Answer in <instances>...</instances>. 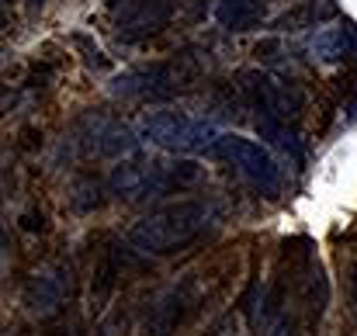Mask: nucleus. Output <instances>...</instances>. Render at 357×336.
I'll use <instances>...</instances> for the list:
<instances>
[{"instance_id":"nucleus-17","label":"nucleus","mask_w":357,"mask_h":336,"mask_svg":"<svg viewBox=\"0 0 357 336\" xmlns=\"http://www.w3.org/2000/svg\"><path fill=\"white\" fill-rule=\"evenodd\" d=\"M354 302H357V270H354Z\"/></svg>"},{"instance_id":"nucleus-7","label":"nucleus","mask_w":357,"mask_h":336,"mask_svg":"<svg viewBox=\"0 0 357 336\" xmlns=\"http://www.w3.org/2000/svg\"><path fill=\"white\" fill-rule=\"evenodd\" d=\"M70 295V270L63 264H49L42 270H35L24 284V305L31 316H56L63 309Z\"/></svg>"},{"instance_id":"nucleus-13","label":"nucleus","mask_w":357,"mask_h":336,"mask_svg":"<svg viewBox=\"0 0 357 336\" xmlns=\"http://www.w3.org/2000/svg\"><path fill=\"white\" fill-rule=\"evenodd\" d=\"M98 181H91V177H80V181H73V188H70V205L77 208V212H91V208H98Z\"/></svg>"},{"instance_id":"nucleus-11","label":"nucleus","mask_w":357,"mask_h":336,"mask_svg":"<svg viewBox=\"0 0 357 336\" xmlns=\"http://www.w3.org/2000/svg\"><path fill=\"white\" fill-rule=\"evenodd\" d=\"M257 132H260L264 139H271L274 146H281L295 163H302V146H298L295 132L288 128V121H281V118H274V114H257Z\"/></svg>"},{"instance_id":"nucleus-2","label":"nucleus","mask_w":357,"mask_h":336,"mask_svg":"<svg viewBox=\"0 0 357 336\" xmlns=\"http://www.w3.org/2000/svg\"><path fill=\"white\" fill-rule=\"evenodd\" d=\"M198 177H202V170L191 160H177V163H146V160H135V163H121V167L112 170L108 188L121 201H142V198L167 194L174 188H188Z\"/></svg>"},{"instance_id":"nucleus-3","label":"nucleus","mask_w":357,"mask_h":336,"mask_svg":"<svg viewBox=\"0 0 357 336\" xmlns=\"http://www.w3.org/2000/svg\"><path fill=\"white\" fill-rule=\"evenodd\" d=\"M198 73H202V59L195 52H181L170 63H153V66H142V70L119 73L108 84V91L115 98H170L181 87L195 84Z\"/></svg>"},{"instance_id":"nucleus-18","label":"nucleus","mask_w":357,"mask_h":336,"mask_svg":"<svg viewBox=\"0 0 357 336\" xmlns=\"http://www.w3.org/2000/svg\"><path fill=\"white\" fill-rule=\"evenodd\" d=\"M31 3H45V0H31Z\"/></svg>"},{"instance_id":"nucleus-10","label":"nucleus","mask_w":357,"mask_h":336,"mask_svg":"<svg viewBox=\"0 0 357 336\" xmlns=\"http://www.w3.org/2000/svg\"><path fill=\"white\" fill-rule=\"evenodd\" d=\"M91 146L101 153V156H128V153H135V135H132V128L128 125H121V121H112V118H101L98 121V128L91 132Z\"/></svg>"},{"instance_id":"nucleus-1","label":"nucleus","mask_w":357,"mask_h":336,"mask_svg":"<svg viewBox=\"0 0 357 336\" xmlns=\"http://www.w3.org/2000/svg\"><path fill=\"white\" fill-rule=\"evenodd\" d=\"M208 225H212V208L205 201H174L128 225V243L142 253L163 257L191 246Z\"/></svg>"},{"instance_id":"nucleus-15","label":"nucleus","mask_w":357,"mask_h":336,"mask_svg":"<svg viewBox=\"0 0 357 336\" xmlns=\"http://www.w3.org/2000/svg\"><path fill=\"white\" fill-rule=\"evenodd\" d=\"M271 336H298V323H295L291 316H281L278 326L271 330Z\"/></svg>"},{"instance_id":"nucleus-8","label":"nucleus","mask_w":357,"mask_h":336,"mask_svg":"<svg viewBox=\"0 0 357 336\" xmlns=\"http://www.w3.org/2000/svg\"><path fill=\"white\" fill-rule=\"evenodd\" d=\"M239 84H243L246 98L253 101V108H257L260 114H274V118L288 121V118H295L298 108H302V98H298L291 87L274 84V80H271L267 73H260V70H246V73H239Z\"/></svg>"},{"instance_id":"nucleus-16","label":"nucleus","mask_w":357,"mask_h":336,"mask_svg":"<svg viewBox=\"0 0 357 336\" xmlns=\"http://www.w3.org/2000/svg\"><path fill=\"white\" fill-rule=\"evenodd\" d=\"M191 10H195V17H202L205 14V0H191Z\"/></svg>"},{"instance_id":"nucleus-12","label":"nucleus","mask_w":357,"mask_h":336,"mask_svg":"<svg viewBox=\"0 0 357 336\" xmlns=\"http://www.w3.org/2000/svg\"><path fill=\"white\" fill-rule=\"evenodd\" d=\"M347 49H351V31L347 28H323L312 38V52L323 63H340L347 56Z\"/></svg>"},{"instance_id":"nucleus-5","label":"nucleus","mask_w":357,"mask_h":336,"mask_svg":"<svg viewBox=\"0 0 357 336\" xmlns=\"http://www.w3.org/2000/svg\"><path fill=\"white\" fill-rule=\"evenodd\" d=\"M212 153H219L226 163H233L239 174L246 181H253L267 198H278V191H281V170H278L274 156L264 146H257V142H250L243 135H222Z\"/></svg>"},{"instance_id":"nucleus-4","label":"nucleus","mask_w":357,"mask_h":336,"mask_svg":"<svg viewBox=\"0 0 357 336\" xmlns=\"http://www.w3.org/2000/svg\"><path fill=\"white\" fill-rule=\"evenodd\" d=\"M142 135H146L153 146L170 149V153H202V149H215V142L222 139L212 125L195 121V118L177 114V112L149 114L146 125H142Z\"/></svg>"},{"instance_id":"nucleus-9","label":"nucleus","mask_w":357,"mask_h":336,"mask_svg":"<svg viewBox=\"0 0 357 336\" xmlns=\"http://www.w3.org/2000/svg\"><path fill=\"white\" fill-rule=\"evenodd\" d=\"M264 0H215V21L226 31H250L264 21Z\"/></svg>"},{"instance_id":"nucleus-6","label":"nucleus","mask_w":357,"mask_h":336,"mask_svg":"<svg viewBox=\"0 0 357 336\" xmlns=\"http://www.w3.org/2000/svg\"><path fill=\"white\" fill-rule=\"evenodd\" d=\"M174 7L177 0H121L115 14V31L121 42H146L170 24Z\"/></svg>"},{"instance_id":"nucleus-14","label":"nucleus","mask_w":357,"mask_h":336,"mask_svg":"<svg viewBox=\"0 0 357 336\" xmlns=\"http://www.w3.org/2000/svg\"><path fill=\"white\" fill-rule=\"evenodd\" d=\"M77 45H84V63H87L91 70H108V59H105V52H101L98 45H91L84 35H77Z\"/></svg>"}]
</instances>
